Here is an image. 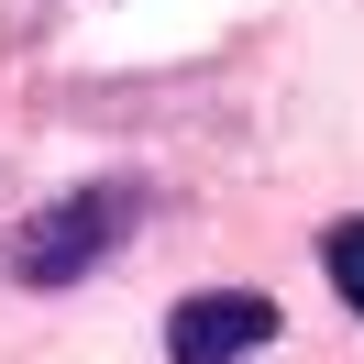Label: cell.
<instances>
[{
	"label": "cell",
	"mask_w": 364,
	"mask_h": 364,
	"mask_svg": "<svg viewBox=\"0 0 364 364\" xmlns=\"http://www.w3.org/2000/svg\"><path fill=\"white\" fill-rule=\"evenodd\" d=\"M133 221H144V188L133 177H89V188L45 199L23 232H11V276H23V287H77V276H100L122 243H133Z\"/></svg>",
	"instance_id": "1"
},
{
	"label": "cell",
	"mask_w": 364,
	"mask_h": 364,
	"mask_svg": "<svg viewBox=\"0 0 364 364\" xmlns=\"http://www.w3.org/2000/svg\"><path fill=\"white\" fill-rule=\"evenodd\" d=\"M287 331L265 287H199L166 309V364H254L265 342Z\"/></svg>",
	"instance_id": "2"
},
{
	"label": "cell",
	"mask_w": 364,
	"mask_h": 364,
	"mask_svg": "<svg viewBox=\"0 0 364 364\" xmlns=\"http://www.w3.org/2000/svg\"><path fill=\"white\" fill-rule=\"evenodd\" d=\"M320 276H331V298L364 320V210H342V221L320 232Z\"/></svg>",
	"instance_id": "3"
}]
</instances>
